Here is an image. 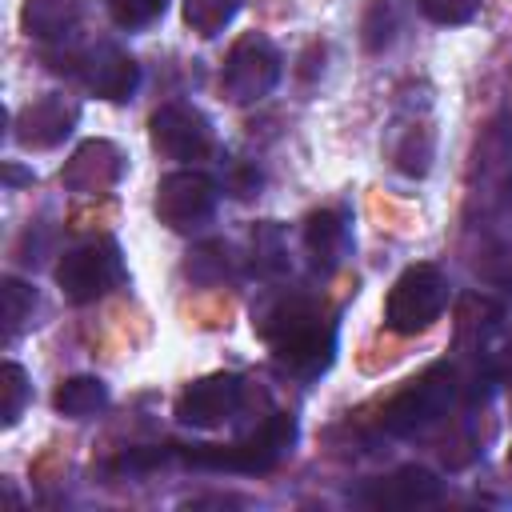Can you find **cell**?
Segmentation results:
<instances>
[{
	"instance_id": "7c38bea8",
	"label": "cell",
	"mask_w": 512,
	"mask_h": 512,
	"mask_svg": "<svg viewBox=\"0 0 512 512\" xmlns=\"http://www.w3.org/2000/svg\"><path fill=\"white\" fill-rule=\"evenodd\" d=\"M440 492H444V484H440L436 472H428L420 464H404V468H396L388 476L368 480L356 492V500L372 504V508H420V504L440 500Z\"/></svg>"
},
{
	"instance_id": "9c48e42d",
	"label": "cell",
	"mask_w": 512,
	"mask_h": 512,
	"mask_svg": "<svg viewBox=\"0 0 512 512\" xmlns=\"http://www.w3.org/2000/svg\"><path fill=\"white\" fill-rule=\"evenodd\" d=\"M244 404V384L240 376L232 372H212V376H200L196 384H188L176 400V416L180 424H192V428H216L224 420H232Z\"/></svg>"
},
{
	"instance_id": "277c9868",
	"label": "cell",
	"mask_w": 512,
	"mask_h": 512,
	"mask_svg": "<svg viewBox=\"0 0 512 512\" xmlns=\"http://www.w3.org/2000/svg\"><path fill=\"white\" fill-rule=\"evenodd\" d=\"M456 396H460V380H456V372H452L448 364H440V368L424 372L420 380H412V384L384 408V428H388L392 436H420V432L436 428V424L452 412Z\"/></svg>"
},
{
	"instance_id": "d4e9b609",
	"label": "cell",
	"mask_w": 512,
	"mask_h": 512,
	"mask_svg": "<svg viewBox=\"0 0 512 512\" xmlns=\"http://www.w3.org/2000/svg\"><path fill=\"white\" fill-rule=\"evenodd\" d=\"M392 32H396V16H392V4L388 0H372L368 16H364V44L372 52L388 48L392 44Z\"/></svg>"
},
{
	"instance_id": "52a82bcc",
	"label": "cell",
	"mask_w": 512,
	"mask_h": 512,
	"mask_svg": "<svg viewBox=\"0 0 512 512\" xmlns=\"http://www.w3.org/2000/svg\"><path fill=\"white\" fill-rule=\"evenodd\" d=\"M280 52H276V44L268 40V36H256V32H248V36H240L236 44H232V52H228V60H224V92L236 100V104H256V100H264L272 88H276V80H280Z\"/></svg>"
},
{
	"instance_id": "2e32d148",
	"label": "cell",
	"mask_w": 512,
	"mask_h": 512,
	"mask_svg": "<svg viewBox=\"0 0 512 512\" xmlns=\"http://www.w3.org/2000/svg\"><path fill=\"white\" fill-rule=\"evenodd\" d=\"M52 404H56L60 416L84 420V416H92V412H100L108 404V384L100 376H72V380H64L56 388Z\"/></svg>"
},
{
	"instance_id": "e0dca14e",
	"label": "cell",
	"mask_w": 512,
	"mask_h": 512,
	"mask_svg": "<svg viewBox=\"0 0 512 512\" xmlns=\"http://www.w3.org/2000/svg\"><path fill=\"white\" fill-rule=\"evenodd\" d=\"M36 312V292L16 280V276H4L0 280V324H4V340H12Z\"/></svg>"
},
{
	"instance_id": "4fadbf2b",
	"label": "cell",
	"mask_w": 512,
	"mask_h": 512,
	"mask_svg": "<svg viewBox=\"0 0 512 512\" xmlns=\"http://www.w3.org/2000/svg\"><path fill=\"white\" fill-rule=\"evenodd\" d=\"M124 172V156L112 140H84L72 160L60 168V180L64 188L72 192H84V196H96V192H108Z\"/></svg>"
},
{
	"instance_id": "44dd1931",
	"label": "cell",
	"mask_w": 512,
	"mask_h": 512,
	"mask_svg": "<svg viewBox=\"0 0 512 512\" xmlns=\"http://www.w3.org/2000/svg\"><path fill=\"white\" fill-rule=\"evenodd\" d=\"M252 264L260 272H268V276H276V272L288 268V248H284V236H280V228L272 220L260 224L256 236H252Z\"/></svg>"
},
{
	"instance_id": "ba28073f",
	"label": "cell",
	"mask_w": 512,
	"mask_h": 512,
	"mask_svg": "<svg viewBox=\"0 0 512 512\" xmlns=\"http://www.w3.org/2000/svg\"><path fill=\"white\" fill-rule=\"evenodd\" d=\"M152 144L168 156V160H204L212 152V124L196 104L172 100L160 104L148 120Z\"/></svg>"
},
{
	"instance_id": "603a6c76",
	"label": "cell",
	"mask_w": 512,
	"mask_h": 512,
	"mask_svg": "<svg viewBox=\"0 0 512 512\" xmlns=\"http://www.w3.org/2000/svg\"><path fill=\"white\" fill-rule=\"evenodd\" d=\"M168 0H108V16L120 28H148L156 16H164Z\"/></svg>"
},
{
	"instance_id": "9a60e30c",
	"label": "cell",
	"mask_w": 512,
	"mask_h": 512,
	"mask_svg": "<svg viewBox=\"0 0 512 512\" xmlns=\"http://www.w3.org/2000/svg\"><path fill=\"white\" fill-rule=\"evenodd\" d=\"M76 16H80V0H24L20 8V24L32 40H64L72 28H76Z\"/></svg>"
},
{
	"instance_id": "7a4b0ae2",
	"label": "cell",
	"mask_w": 512,
	"mask_h": 512,
	"mask_svg": "<svg viewBox=\"0 0 512 512\" xmlns=\"http://www.w3.org/2000/svg\"><path fill=\"white\" fill-rule=\"evenodd\" d=\"M296 440V420L284 412H272L260 428H252L244 440L236 444H192V448H176V456L192 468H208V472H268Z\"/></svg>"
},
{
	"instance_id": "7402d4cb",
	"label": "cell",
	"mask_w": 512,
	"mask_h": 512,
	"mask_svg": "<svg viewBox=\"0 0 512 512\" xmlns=\"http://www.w3.org/2000/svg\"><path fill=\"white\" fill-rule=\"evenodd\" d=\"M396 164L408 176H424L428 172V164H432V136H428V128H412L404 136V144L396 148Z\"/></svg>"
},
{
	"instance_id": "ac0fdd59",
	"label": "cell",
	"mask_w": 512,
	"mask_h": 512,
	"mask_svg": "<svg viewBox=\"0 0 512 512\" xmlns=\"http://www.w3.org/2000/svg\"><path fill=\"white\" fill-rule=\"evenodd\" d=\"M244 0H184V24L200 36H220L236 12H240Z\"/></svg>"
},
{
	"instance_id": "ffe728a7",
	"label": "cell",
	"mask_w": 512,
	"mask_h": 512,
	"mask_svg": "<svg viewBox=\"0 0 512 512\" xmlns=\"http://www.w3.org/2000/svg\"><path fill=\"white\" fill-rule=\"evenodd\" d=\"M0 392H4V404H0V420H4V428H12V424L24 416V404H28V396H32L28 372H24L16 360H8V364L0 368Z\"/></svg>"
},
{
	"instance_id": "30bf717a",
	"label": "cell",
	"mask_w": 512,
	"mask_h": 512,
	"mask_svg": "<svg viewBox=\"0 0 512 512\" xmlns=\"http://www.w3.org/2000/svg\"><path fill=\"white\" fill-rule=\"evenodd\" d=\"M76 64H80L76 72H80L84 88L92 96H100V100H116L120 104L140 88V64L112 40H100L88 52H80Z\"/></svg>"
},
{
	"instance_id": "484cf974",
	"label": "cell",
	"mask_w": 512,
	"mask_h": 512,
	"mask_svg": "<svg viewBox=\"0 0 512 512\" xmlns=\"http://www.w3.org/2000/svg\"><path fill=\"white\" fill-rule=\"evenodd\" d=\"M4 176H8V184H20V180H32V172H20V168H4Z\"/></svg>"
},
{
	"instance_id": "5b68a950",
	"label": "cell",
	"mask_w": 512,
	"mask_h": 512,
	"mask_svg": "<svg viewBox=\"0 0 512 512\" xmlns=\"http://www.w3.org/2000/svg\"><path fill=\"white\" fill-rule=\"evenodd\" d=\"M56 284L72 304H92L124 284V260L112 240H92L68 248L56 264Z\"/></svg>"
},
{
	"instance_id": "3957f363",
	"label": "cell",
	"mask_w": 512,
	"mask_h": 512,
	"mask_svg": "<svg viewBox=\"0 0 512 512\" xmlns=\"http://www.w3.org/2000/svg\"><path fill=\"white\" fill-rule=\"evenodd\" d=\"M448 308V280L436 264H412L396 276L384 300V324L396 336L428 332Z\"/></svg>"
},
{
	"instance_id": "d6986e66",
	"label": "cell",
	"mask_w": 512,
	"mask_h": 512,
	"mask_svg": "<svg viewBox=\"0 0 512 512\" xmlns=\"http://www.w3.org/2000/svg\"><path fill=\"white\" fill-rule=\"evenodd\" d=\"M228 268H232V260H228V244H224V240H204V244H196V248L188 252V264H184V272H188L196 284H216V280L228 276Z\"/></svg>"
},
{
	"instance_id": "8992f818",
	"label": "cell",
	"mask_w": 512,
	"mask_h": 512,
	"mask_svg": "<svg viewBox=\"0 0 512 512\" xmlns=\"http://www.w3.org/2000/svg\"><path fill=\"white\" fill-rule=\"evenodd\" d=\"M216 200H220V192H216V180L208 172L176 168V172L160 176L152 208H156L160 224H168L172 232H196L212 220Z\"/></svg>"
},
{
	"instance_id": "5bb4252c",
	"label": "cell",
	"mask_w": 512,
	"mask_h": 512,
	"mask_svg": "<svg viewBox=\"0 0 512 512\" xmlns=\"http://www.w3.org/2000/svg\"><path fill=\"white\" fill-rule=\"evenodd\" d=\"M304 248L312 256L316 268H336L348 252V216L336 212V208H324V212H312L308 224H304Z\"/></svg>"
},
{
	"instance_id": "4316f807",
	"label": "cell",
	"mask_w": 512,
	"mask_h": 512,
	"mask_svg": "<svg viewBox=\"0 0 512 512\" xmlns=\"http://www.w3.org/2000/svg\"><path fill=\"white\" fill-rule=\"evenodd\" d=\"M508 460H512V452H508Z\"/></svg>"
},
{
	"instance_id": "8fae6325",
	"label": "cell",
	"mask_w": 512,
	"mask_h": 512,
	"mask_svg": "<svg viewBox=\"0 0 512 512\" xmlns=\"http://www.w3.org/2000/svg\"><path fill=\"white\" fill-rule=\"evenodd\" d=\"M80 108L76 100H68L64 92H44L32 104L20 108L16 116V140L24 148H56L68 140V132L76 128Z\"/></svg>"
},
{
	"instance_id": "cb8c5ba5",
	"label": "cell",
	"mask_w": 512,
	"mask_h": 512,
	"mask_svg": "<svg viewBox=\"0 0 512 512\" xmlns=\"http://www.w3.org/2000/svg\"><path fill=\"white\" fill-rule=\"evenodd\" d=\"M416 4H420V12H424L432 24L456 28V24H468V20L480 12L484 0H416Z\"/></svg>"
},
{
	"instance_id": "6da1fadb",
	"label": "cell",
	"mask_w": 512,
	"mask_h": 512,
	"mask_svg": "<svg viewBox=\"0 0 512 512\" xmlns=\"http://www.w3.org/2000/svg\"><path fill=\"white\" fill-rule=\"evenodd\" d=\"M260 332L272 344L276 360L296 376H316L332 364L336 328L304 296H280L276 304H268L260 312Z\"/></svg>"
}]
</instances>
